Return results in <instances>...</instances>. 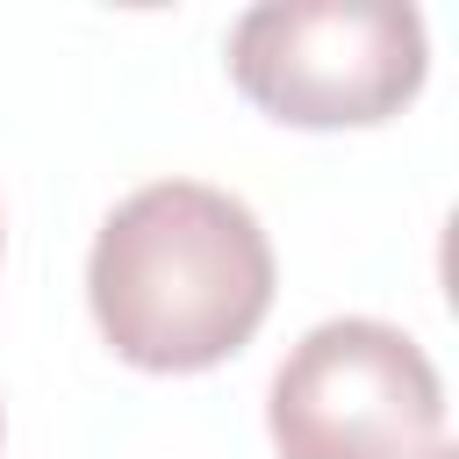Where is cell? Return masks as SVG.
<instances>
[{
  "mask_svg": "<svg viewBox=\"0 0 459 459\" xmlns=\"http://www.w3.org/2000/svg\"><path fill=\"white\" fill-rule=\"evenodd\" d=\"M86 301L115 359L143 373H208L265 323L273 244L237 194L151 179L108 208L86 258Z\"/></svg>",
  "mask_w": 459,
  "mask_h": 459,
  "instance_id": "1",
  "label": "cell"
},
{
  "mask_svg": "<svg viewBox=\"0 0 459 459\" xmlns=\"http://www.w3.org/2000/svg\"><path fill=\"white\" fill-rule=\"evenodd\" d=\"M430 36L402 0H273L230 29V79L294 129H373L423 93Z\"/></svg>",
  "mask_w": 459,
  "mask_h": 459,
  "instance_id": "2",
  "label": "cell"
},
{
  "mask_svg": "<svg viewBox=\"0 0 459 459\" xmlns=\"http://www.w3.org/2000/svg\"><path fill=\"white\" fill-rule=\"evenodd\" d=\"M265 430L280 459H437L445 387L409 330L330 316L280 359Z\"/></svg>",
  "mask_w": 459,
  "mask_h": 459,
  "instance_id": "3",
  "label": "cell"
}]
</instances>
